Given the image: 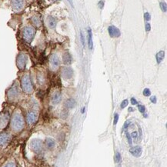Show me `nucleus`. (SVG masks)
Returning <instances> with one entry per match:
<instances>
[{
	"label": "nucleus",
	"instance_id": "1",
	"mask_svg": "<svg viewBox=\"0 0 167 167\" xmlns=\"http://www.w3.org/2000/svg\"><path fill=\"white\" fill-rule=\"evenodd\" d=\"M24 125H25V122L22 116L19 113H16L11 120V126L13 129L16 132H19L24 128Z\"/></svg>",
	"mask_w": 167,
	"mask_h": 167
},
{
	"label": "nucleus",
	"instance_id": "2",
	"mask_svg": "<svg viewBox=\"0 0 167 167\" xmlns=\"http://www.w3.org/2000/svg\"><path fill=\"white\" fill-rule=\"evenodd\" d=\"M22 90L26 93H31L33 91V86L32 84V81L29 75H25L22 78L21 81Z\"/></svg>",
	"mask_w": 167,
	"mask_h": 167
},
{
	"label": "nucleus",
	"instance_id": "3",
	"mask_svg": "<svg viewBox=\"0 0 167 167\" xmlns=\"http://www.w3.org/2000/svg\"><path fill=\"white\" fill-rule=\"evenodd\" d=\"M35 31L32 27L27 26L23 29V38L27 42H31L34 38Z\"/></svg>",
	"mask_w": 167,
	"mask_h": 167
},
{
	"label": "nucleus",
	"instance_id": "4",
	"mask_svg": "<svg viewBox=\"0 0 167 167\" xmlns=\"http://www.w3.org/2000/svg\"><path fill=\"white\" fill-rule=\"evenodd\" d=\"M30 146H31V149H32L33 152H36V153H39L42 150L43 143L41 139H34L31 141Z\"/></svg>",
	"mask_w": 167,
	"mask_h": 167
},
{
	"label": "nucleus",
	"instance_id": "5",
	"mask_svg": "<svg viewBox=\"0 0 167 167\" xmlns=\"http://www.w3.org/2000/svg\"><path fill=\"white\" fill-rule=\"evenodd\" d=\"M26 62H27V57L25 54L21 53L18 55L17 59H16V64H17L18 68L20 70H23L26 68Z\"/></svg>",
	"mask_w": 167,
	"mask_h": 167
},
{
	"label": "nucleus",
	"instance_id": "6",
	"mask_svg": "<svg viewBox=\"0 0 167 167\" xmlns=\"http://www.w3.org/2000/svg\"><path fill=\"white\" fill-rule=\"evenodd\" d=\"M7 95H8V98L9 99H15L16 98H17V96L19 95V89H18L17 86L14 85L12 86L9 89Z\"/></svg>",
	"mask_w": 167,
	"mask_h": 167
},
{
	"label": "nucleus",
	"instance_id": "7",
	"mask_svg": "<svg viewBox=\"0 0 167 167\" xmlns=\"http://www.w3.org/2000/svg\"><path fill=\"white\" fill-rule=\"evenodd\" d=\"M61 74L63 77L66 79H69L73 77V70L69 67H64L62 69Z\"/></svg>",
	"mask_w": 167,
	"mask_h": 167
},
{
	"label": "nucleus",
	"instance_id": "8",
	"mask_svg": "<svg viewBox=\"0 0 167 167\" xmlns=\"http://www.w3.org/2000/svg\"><path fill=\"white\" fill-rule=\"evenodd\" d=\"M38 116L35 112H29L26 116V121L29 124H33L37 121Z\"/></svg>",
	"mask_w": 167,
	"mask_h": 167
},
{
	"label": "nucleus",
	"instance_id": "9",
	"mask_svg": "<svg viewBox=\"0 0 167 167\" xmlns=\"http://www.w3.org/2000/svg\"><path fill=\"white\" fill-rule=\"evenodd\" d=\"M24 6V0H12V6L16 11H19Z\"/></svg>",
	"mask_w": 167,
	"mask_h": 167
},
{
	"label": "nucleus",
	"instance_id": "10",
	"mask_svg": "<svg viewBox=\"0 0 167 167\" xmlns=\"http://www.w3.org/2000/svg\"><path fill=\"white\" fill-rule=\"evenodd\" d=\"M109 30V33L111 37H115V38H118L120 36V31H119V29H117L116 26H110L108 29Z\"/></svg>",
	"mask_w": 167,
	"mask_h": 167
},
{
	"label": "nucleus",
	"instance_id": "11",
	"mask_svg": "<svg viewBox=\"0 0 167 167\" xmlns=\"http://www.w3.org/2000/svg\"><path fill=\"white\" fill-rule=\"evenodd\" d=\"M10 136L6 133H0V146L6 145L9 142Z\"/></svg>",
	"mask_w": 167,
	"mask_h": 167
},
{
	"label": "nucleus",
	"instance_id": "12",
	"mask_svg": "<svg viewBox=\"0 0 167 167\" xmlns=\"http://www.w3.org/2000/svg\"><path fill=\"white\" fill-rule=\"evenodd\" d=\"M142 148L140 146H134L129 149V152L135 157H139L142 154Z\"/></svg>",
	"mask_w": 167,
	"mask_h": 167
},
{
	"label": "nucleus",
	"instance_id": "13",
	"mask_svg": "<svg viewBox=\"0 0 167 167\" xmlns=\"http://www.w3.org/2000/svg\"><path fill=\"white\" fill-rule=\"evenodd\" d=\"M45 146L47 147L48 149H50L52 150V149H54L55 146V140L52 139V138H50V137H48L45 139Z\"/></svg>",
	"mask_w": 167,
	"mask_h": 167
},
{
	"label": "nucleus",
	"instance_id": "14",
	"mask_svg": "<svg viewBox=\"0 0 167 167\" xmlns=\"http://www.w3.org/2000/svg\"><path fill=\"white\" fill-rule=\"evenodd\" d=\"M61 99H62V95H61V93L59 92H55L52 96V104L54 105H56L58 103H59L61 102Z\"/></svg>",
	"mask_w": 167,
	"mask_h": 167
},
{
	"label": "nucleus",
	"instance_id": "15",
	"mask_svg": "<svg viewBox=\"0 0 167 167\" xmlns=\"http://www.w3.org/2000/svg\"><path fill=\"white\" fill-rule=\"evenodd\" d=\"M9 121L8 113H3L0 115V127H4L6 126Z\"/></svg>",
	"mask_w": 167,
	"mask_h": 167
},
{
	"label": "nucleus",
	"instance_id": "16",
	"mask_svg": "<svg viewBox=\"0 0 167 167\" xmlns=\"http://www.w3.org/2000/svg\"><path fill=\"white\" fill-rule=\"evenodd\" d=\"M50 63H51V66L53 67V68H57L59 65V57L55 55V54H53L51 55L50 57Z\"/></svg>",
	"mask_w": 167,
	"mask_h": 167
},
{
	"label": "nucleus",
	"instance_id": "17",
	"mask_svg": "<svg viewBox=\"0 0 167 167\" xmlns=\"http://www.w3.org/2000/svg\"><path fill=\"white\" fill-rule=\"evenodd\" d=\"M63 60L64 64L66 65H69L72 63V55L69 52H66L63 55Z\"/></svg>",
	"mask_w": 167,
	"mask_h": 167
},
{
	"label": "nucleus",
	"instance_id": "18",
	"mask_svg": "<svg viewBox=\"0 0 167 167\" xmlns=\"http://www.w3.org/2000/svg\"><path fill=\"white\" fill-rule=\"evenodd\" d=\"M65 105L66 108L68 109H73L75 107L76 105V101L74 99H69L66 100V103H65Z\"/></svg>",
	"mask_w": 167,
	"mask_h": 167
},
{
	"label": "nucleus",
	"instance_id": "19",
	"mask_svg": "<svg viewBox=\"0 0 167 167\" xmlns=\"http://www.w3.org/2000/svg\"><path fill=\"white\" fill-rule=\"evenodd\" d=\"M88 44H89V49H92L93 48V42H92V30L89 29L88 30Z\"/></svg>",
	"mask_w": 167,
	"mask_h": 167
},
{
	"label": "nucleus",
	"instance_id": "20",
	"mask_svg": "<svg viewBox=\"0 0 167 167\" xmlns=\"http://www.w3.org/2000/svg\"><path fill=\"white\" fill-rule=\"evenodd\" d=\"M164 56H165V52L164 51H159L156 54V62H157L158 64H159L162 61V59H164Z\"/></svg>",
	"mask_w": 167,
	"mask_h": 167
},
{
	"label": "nucleus",
	"instance_id": "21",
	"mask_svg": "<svg viewBox=\"0 0 167 167\" xmlns=\"http://www.w3.org/2000/svg\"><path fill=\"white\" fill-rule=\"evenodd\" d=\"M48 24H49V26L51 29L55 28V26H56V20H55V19L52 17V16L49 17V19H48Z\"/></svg>",
	"mask_w": 167,
	"mask_h": 167
},
{
	"label": "nucleus",
	"instance_id": "22",
	"mask_svg": "<svg viewBox=\"0 0 167 167\" xmlns=\"http://www.w3.org/2000/svg\"><path fill=\"white\" fill-rule=\"evenodd\" d=\"M32 23L34 24V25H35V26L39 27V26H41V21H40V19H39V17H37V16H34V17H32Z\"/></svg>",
	"mask_w": 167,
	"mask_h": 167
},
{
	"label": "nucleus",
	"instance_id": "23",
	"mask_svg": "<svg viewBox=\"0 0 167 167\" xmlns=\"http://www.w3.org/2000/svg\"><path fill=\"white\" fill-rule=\"evenodd\" d=\"M115 162L116 163H119L121 162V155L119 152H116V156H115Z\"/></svg>",
	"mask_w": 167,
	"mask_h": 167
},
{
	"label": "nucleus",
	"instance_id": "24",
	"mask_svg": "<svg viewBox=\"0 0 167 167\" xmlns=\"http://www.w3.org/2000/svg\"><path fill=\"white\" fill-rule=\"evenodd\" d=\"M138 109L139 110V112H140L141 113H145V110H146V108H145L144 105H138Z\"/></svg>",
	"mask_w": 167,
	"mask_h": 167
},
{
	"label": "nucleus",
	"instance_id": "25",
	"mask_svg": "<svg viewBox=\"0 0 167 167\" xmlns=\"http://www.w3.org/2000/svg\"><path fill=\"white\" fill-rule=\"evenodd\" d=\"M37 79H38V82H39V84H42V83L44 82V78H43V76H42V75H38V76H37Z\"/></svg>",
	"mask_w": 167,
	"mask_h": 167
},
{
	"label": "nucleus",
	"instance_id": "26",
	"mask_svg": "<svg viewBox=\"0 0 167 167\" xmlns=\"http://www.w3.org/2000/svg\"><path fill=\"white\" fill-rule=\"evenodd\" d=\"M159 6H160V8H161L162 11L164 12V13H165V12H166V9H167V8H166V4H165V3H160Z\"/></svg>",
	"mask_w": 167,
	"mask_h": 167
},
{
	"label": "nucleus",
	"instance_id": "27",
	"mask_svg": "<svg viewBox=\"0 0 167 167\" xmlns=\"http://www.w3.org/2000/svg\"><path fill=\"white\" fill-rule=\"evenodd\" d=\"M150 94H151V92L149 89L146 88V89H145L144 90H143V95H144L145 96H149Z\"/></svg>",
	"mask_w": 167,
	"mask_h": 167
},
{
	"label": "nucleus",
	"instance_id": "28",
	"mask_svg": "<svg viewBox=\"0 0 167 167\" xmlns=\"http://www.w3.org/2000/svg\"><path fill=\"white\" fill-rule=\"evenodd\" d=\"M131 137H132V139H134L135 141H136V140L138 139V137H139L137 132H133V133H132V134H131Z\"/></svg>",
	"mask_w": 167,
	"mask_h": 167
},
{
	"label": "nucleus",
	"instance_id": "29",
	"mask_svg": "<svg viewBox=\"0 0 167 167\" xmlns=\"http://www.w3.org/2000/svg\"><path fill=\"white\" fill-rule=\"evenodd\" d=\"M128 102H128L127 99L123 100V101L122 102V103H121V105H120V106H121V108H122V109H124L125 107L128 105Z\"/></svg>",
	"mask_w": 167,
	"mask_h": 167
},
{
	"label": "nucleus",
	"instance_id": "30",
	"mask_svg": "<svg viewBox=\"0 0 167 167\" xmlns=\"http://www.w3.org/2000/svg\"><path fill=\"white\" fill-rule=\"evenodd\" d=\"M144 19H145L146 21H149L150 19H151V16H150V14H149V13H146L144 14Z\"/></svg>",
	"mask_w": 167,
	"mask_h": 167
},
{
	"label": "nucleus",
	"instance_id": "31",
	"mask_svg": "<svg viewBox=\"0 0 167 167\" xmlns=\"http://www.w3.org/2000/svg\"><path fill=\"white\" fill-rule=\"evenodd\" d=\"M126 137H127V139L129 141V145H131V144H132V137H131V136H130V134L129 133H126Z\"/></svg>",
	"mask_w": 167,
	"mask_h": 167
},
{
	"label": "nucleus",
	"instance_id": "32",
	"mask_svg": "<svg viewBox=\"0 0 167 167\" xmlns=\"http://www.w3.org/2000/svg\"><path fill=\"white\" fill-rule=\"evenodd\" d=\"M4 167H16V165L14 162H8Z\"/></svg>",
	"mask_w": 167,
	"mask_h": 167
},
{
	"label": "nucleus",
	"instance_id": "33",
	"mask_svg": "<svg viewBox=\"0 0 167 167\" xmlns=\"http://www.w3.org/2000/svg\"><path fill=\"white\" fill-rule=\"evenodd\" d=\"M118 120H119V115H118L117 113H116L115 116H114V122H113L114 125H116Z\"/></svg>",
	"mask_w": 167,
	"mask_h": 167
},
{
	"label": "nucleus",
	"instance_id": "34",
	"mask_svg": "<svg viewBox=\"0 0 167 167\" xmlns=\"http://www.w3.org/2000/svg\"><path fill=\"white\" fill-rule=\"evenodd\" d=\"M80 35H81V42H82V44L83 46H85V38H84V35H82V32H81Z\"/></svg>",
	"mask_w": 167,
	"mask_h": 167
},
{
	"label": "nucleus",
	"instance_id": "35",
	"mask_svg": "<svg viewBox=\"0 0 167 167\" xmlns=\"http://www.w3.org/2000/svg\"><path fill=\"white\" fill-rule=\"evenodd\" d=\"M145 28H146V32H149L151 30V26L149 23H146L145 25Z\"/></svg>",
	"mask_w": 167,
	"mask_h": 167
},
{
	"label": "nucleus",
	"instance_id": "36",
	"mask_svg": "<svg viewBox=\"0 0 167 167\" xmlns=\"http://www.w3.org/2000/svg\"><path fill=\"white\" fill-rule=\"evenodd\" d=\"M129 124H130V121H127L126 123H125L124 126H123V130H124V129H127Z\"/></svg>",
	"mask_w": 167,
	"mask_h": 167
},
{
	"label": "nucleus",
	"instance_id": "37",
	"mask_svg": "<svg viewBox=\"0 0 167 167\" xmlns=\"http://www.w3.org/2000/svg\"><path fill=\"white\" fill-rule=\"evenodd\" d=\"M150 100H151V102H152V103H156V96H152V97L150 98Z\"/></svg>",
	"mask_w": 167,
	"mask_h": 167
},
{
	"label": "nucleus",
	"instance_id": "38",
	"mask_svg": "<svg viewBox=\"0 0 167 167\" xmlns=\"http://www.w3.org/2000/svg\"><path fill=\"white\" fill-rule=\"evenodd\" d=\"M131 103H132L133 105H136L137 104V101L136 100V99L132 98V99H131Z\"/></svg>",
	"mask_w": 167,
	"mask_h": 167
},
{
	"label": "nucleus",
	"instance_id": "39",
	"mask_svg": "<svg viewBox=\"0 0 167 167\" xmlns=\"http://www.w3.org/2000/svg\"><path fill=\"white\" fill-rule=\"evenodd\" d=\"M103 6H104V2H103V1H99V9H102V8H103Z\"/></svg>",
	"mask_w": 167,
	"mask_h": 167
},
{
	"label": "nucleus",
	"instance_id": "40",
	"mask_svg": "<svg viewBox=\"0 0 167 167\" xmlns=\"http://www.w3.org/2000/svg\"><path fill=\"white\" fill-rule=\"evenodd\" d=\"M67 1L69 3V4H70L72 6H73V0H67Z\"/></svg>",
	"mask_w": 167,
	"mask_h": 167
},
{
	"label": "nucleus",
	"instance_id": "41",
	"mask_svg": "<svg viewBox=\"0 0 167 167\" xmlns=\"http://www.w3.org/2000/svg\"><path fill=\"white\" fill-rule=\"evenodd\" d=\"M134 109H133V108H129V112H132V111H133Z\"/></svg>",
	"mask_w": 167,
	"mask_h": 167
},
{
	"label": "nucleus",
	"instance_id": "42",
	"mask_svg": "<svg viewBox=\"0 0 167 167\" xmlns=\"http://www.w3.org/2000/svg\"><path fill=\"white\" fill-rule=\"evenodd\" d=\"M52 1H57V0H52Z\"/></svg>",
	"mask_w": 167,
	"mask_h": 167
}]
</instances>
